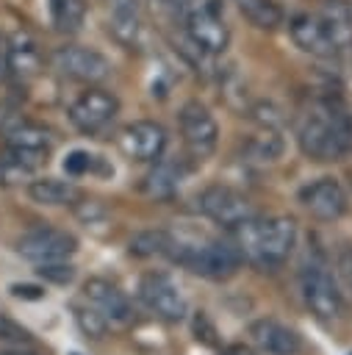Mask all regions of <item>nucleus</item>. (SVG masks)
I'll list each match as a JSON object with an SVG mask.
<instances>
[{"label":"nucleus","instance_id":"f257e3e1","mask_svg":"<svg viewBox=\"0 0 352 355\" xmlns=\"http://www.w3.org/2000/svg\"><path fill=\"white\" fill-rule=\"evenodd\" d=\"M233 233V241L241 250V255L263 269L280 266L297 244V222L291 216H249L241 225H236Z\"/></svg>","mask_w":352,"mask_h":355},{"label":"nucleus","instance_id":"f03ea898","mask_svg":"<svg viewBox=\"0 0 352 355\" xmlns=\"http://www.w3.org/2000/svg\"><path fill=\"white\" fill-rule=\"evenodd\" d=\"M299 147L316 161H341L352 153V122L330 108H313L299 125Z\"/></svg>","mask_w":352,"mask_h":355},{"label":"nucleus","instance_id":"7ed1b4c3","mask_svg":"<svg viewBox=\"0 0 352 355\" xmlns=\"http://www.w3.org/2000/svg\"><path fill=\"white\" fill-rule=\"evenodd\" d=\"M177 263L188 266L194 275H202L208 280H227L238 272L244 255L236 247V241H222V239H211L202 244H169V252Z\"/></svg>","mask_w":352,"mask_h":355},{"label":"nucleus","instance_id":"20e7f679","mask_svg":"<svg viewBox=\"0 0 352 355\" xmlns=\"http://www.w3.org/2000/svg\"><path fill=\"white\" fill-rule=\"evenodd\" d=\"M186 33L191 39V44L205 53V55H219L227 50L230 44V28L216 6V0H208V3H200L188 11L186 17Z\"/></svg>","mask_w":352,"mask_h":355},{"label":"nucleus","instance_id":"39448f33","mask_svg":"<svg viewBox=\"0 0 352 355\" xmlns=\"http://www.w3.org/2000/svg\"><path fill=\"white\" fill-rule=\"evenodd\" d=\"M50 64L58 75L78 80V83H89V86L103 83L111 75V61L103 53H97L91 47H80V44L58 47L50 55Z\"/></svg>","mask_w":352,"mask_h":355},{"label":"nucleus","instance_id":"423d86ee","mask_svg":"<svg viewBox=\"0 0 352 355\" xmlns=\"http://www.w3.org/2000/svg\"><path fill=\"white\" fill-rule=\"evenodd\" d=\"M180 133L186 141V150L191 153V158L202 161L216 150L219 141V125L211 116V111L200 103V100H188L180 108Z\"/></svg>","mask_w":352,"mask_h":355},{"label":"nucleus","instance_id":"0eeeda50","mask_svg":"<svg viewBox=\"0 0 352 355\" xmlns=\"http://www.w3.org/2000/svg\"><path fill=\"white\" fill-rule=\"evenodd\" d=\"M116 111H119V103H116V97L111 92H105V89H86L69 105V122L80 133L97 136V133H103L114 122Z\"/></svg>","mask_w":352,"mask_h":355},{"label":"nucleus","instance_id":"6e6552de","mask_svg":"<svg viewBox=\"0 0 352 355\" xmlns=\"http://www.w3.org/2000/svg\"><path fill=\"white\" fill-rule=\"evenodd\" d=\"M139 294H141L144 305L164 322H180L186 316V297H183L180 286L164 272L144 275L139 283Z\"/></svg>","mask_w":352,"mask_h":355},{"label":"nucleus","instance_id":"1a4fd4ad","mask_svg":"<svg viewBox=\"0 0 352 355\" xmlns=\"http://www.w3.org/2000/svg\"><path fill=\"white\" fill-rule=\"evenodd\" d=\"M200 211H202L205 216H211L216 225H225V227H236V225H241L244 219L255 216L249 200H247L244 194H238L236 189L222 186V183L208 186V189L200 194Z\"/></svg>","mask_w":352,"mask_h":355},{"label":"nucleus","instance_id":"9d476101","mask_svg":"<svg viewBox=\"0 0 352 355\" xmlns=\"http://www.w3.org/2000/svg\"><path fill=\"white\" fill-rule=\"evenodd\" d=\"M116 144L130 161H155L166 147V130L158 122L139 119L119 130Z\"/></svg>","mask_w":352,"mask_h":355},{"label":"nucleus","instance_id":"9b49d317","mask_svg":"<svg viewBox=\"0 0 352 355\" xmlns=\"http://www.w3.org/2000/svg\"><path fill=\"white\" fill-rule=\"evenodd\" d=\"M302 297H305V305L319 319H335L341 313V291L333 275L322 266L302 269Z\"/></svg>","mask_w":352,"mask_h":355},{"label":"nucleus","instance_id":"f8f14e48","mask_svg":"<svg viewBox=\"0 0 352 355\" xmlns=\"http://www.w3.org/2000/svg\"><path fill=\"white\" fill-rule=\"evenodd\" d=\"M299 202L308 208L310 216H316V219H322V222H335V219H341V216L346 214V205H349L346 191H344L341 183L333 180V178H319V180L302 186Z\"/></svg>","mask_w":352,"mask_h":355},{"label":"nucleus","instance_id":"ddd939ff","mask_svg":"<svg viewBox=\"0 0 352 355\" xmlns=\"http://www.w3.org/2000/svg\"><path fill=\"white\" fill-rule=\"evenodd\" d=\"M17 250L22 258L42 263V261H55V258H69L78 250V241L72 233L67 230H55V227H39L25 233L17 241Z\"/></svg>","mask_w":352,"mask_h":355},{"label":"nucleus","instance_id":"4468645a","mask_svg":"<svg viewBox=\"0 0 352 355\" xmlns=\"http://www.w3.org/2000/svg\"><path fill=\"white\" fill-rule=\"evenodd\" d=\"M83 294H86L89 305L108 322V327H127L130 324V319H133L130 302L114 283H108L103 277H91L83 286Z\"/></svg>","mask_w":352,"mask_h":355},{"label":"nucleus","instance_id":"2eb2a0df","mask_svg":"<svg viewBox=\"0 0 352 355\" xmlns=\"http://www.w3.org/2000/svg\"><path fill=\"white\" fill-rule=\"evenodd\" d=\"M249 336H252L255 347H258L261 352H266V355H297L299 347H302L299 336H297L291 327H285V324H280V322H274V319H261V322H255V324L249 327Z\"/></svg>","mask_w":352,"mask_h":355},{"label":"nucleus","instance_id":"dca6fc26","mask_svg":"<svg viewBox=\"0 0 352 355\" xmlns=\"http://www.w3.org/2000/svg\"><path fill=\"white\" fill-rule=\"evenodd\" d=\"M288 31H291V39L297 42V47L305 50V53H310V55L327 58V55L335 53V47L330 42V36H327L319 14H297L291 19Z\"/></svg>","mask_w":352,"mask_h":355},{"label":"nucleus","instance_id":"f3484780","mask_svg":"<svg viewBox=\"0 0 352 355\" xmlns=\"http://www.w3.org/2000/svg\"><path fill=\"white\" fill-rule=\"evenodd\" d=\"M108 31L125 47L139 44V39H141V14H139L136 0H108Z\"/></svg>","mask_w":352,"mask_h":355},{"label":"nucleus","instance_id":"a211bd4d","mask_svg":"<svg viewBox=\"0 0 352 355\" xmlns=\"http://www.w3.org/2000/svg\"><path fill=\"white\" fill-rule=\"evenodd\" d=\"M319 19H322L335 53L352 47V6L346 0H324Z\"/></svg>","mask_w":352,"mask_h":355},{"label":"nucleus","instance_id":"6ab92c4d","mask_svg":"<svg viewBox=\"0 0 352 355\" xmlns=\"http://www.w3.org/2000/svg\"><path fill=\"white\" fill-rule=\"evenodd\" d=\"M6 67H8L14 75H19V78H33V75L42 69L39 47H36L28 36L17 33V36L11 39L8 50H6Z\"/></svg>","mask_w":352,"mask_h":355},{"label":"nucleus","instance_id":"aec40b11","mask_svg":"<svg viewBox=\"0 0 352 355\" xmlns=\"http://www.w3.org/2000/svg\"><path fill=\"white\" fill-rule=\"evenodd\" d=\"M28 194L33 202L39 205H67L78 197V189L67 180H55V178H36L28 186Z\"/></svg>","mask_w":352,"mask_h":355},{"label":"nucleus","instance_id":"412c9836","mask_svg":"<svg viewBox=\"0 0 352 355\" xmlns=\"http://www.w3.org/2000/svg\"><path fill=\"white\" fill-rule=\"evenodd\" d=\"M47 14L58 33H78L86 19V3L83 0H47Z\"/></svg>","mask_w":352,"mask_h":355},{"label":"nucleus","instance_id":"4be33fe9","mask_svg":"<svg viewBox=\"0 0 352 355\" xmlns=\"http://www.w3.org/2000/svg\"><path fill=\"white\" fill-rule=\"evenodd\" d=\"M238 11L261 31H274L283 25V8L274 0H236Z\"/></svg>","mask_w":352,"mask_h":355},{"label":"nucleus","instance_id":"5701e85b","mask_svg":"<svg viewBox=\"0 0 352 355\" xmlns=\"http://www.w3.org/2000/svg\"><path fill=\"white\" fill-rule=\"evenodd\" d=\"M6 141H8V147H17V150H39V153H47L50 150L47 130H42L36 125H28V122L11 128L6 133Z\"/></svg>","mask_w":352,"mask_h":355},{"label":"nucleus","instance_id":"b1692460","mask_svg":"<svg viewBox=\"0 0 352 355\" xmlns=\"http://www.w3.org/2000/svg\"><path fill=\"white\" fill-rule=\"evenodd\" d=\"M177 186H180V169L175 164H158L144 180V191L150 197H169L177 191Z\"/></svg>","mask_w":352,"mask_h":355},{"label":"nucleus","instance_id":"393cba45","mask_svg":"<svg viewBox=\"0 0 352 355\" xmlns=\"http://www.w3.org/2000/svg\"><path fill=\"white\" fill-rule=\"evenodd\" d=\"M172 244V236L164 230H144L130 239V255L136 258H152V255H166Z\"/></svg>","mask_w":352,"mask_h":355},{"label":"nucleus","instance_id":"a878e982","mask_svg":"<svg viewBox=\"0 0 352 355\" xmlns=\"http://www.w3.org/2000/svg\"><path fill=\"white\" fill-rule=\"evenodd\" d=\"M36 275H39V277H44L47 283L67 286V283L75 277V266H72V263H67V258L42 261V263H36Z\"/></svg>","mask_w":352,"mask_h":355},{"label":"nucleus","instance_id":"bb28decb","mask_svg":"<svg viewBox=\"0 0 352 355\" xmlns=\"http://www.w3.org/2000/svg\"><path fill=\"white\" fill-rule=\"evenodd\" d=\"M249 153H252L255 161H274L283 153V141L277 139L274 130H266V133H261L258 139L249 141Z\"/></svg>","mask_w":352,"mask_h":355},{"label":"nucleus","instance_id":"cd10ccee","mask_svg":"<svg viewBox=\"0 0 352 355\" xmlns=\"http://www.w3.org/2000/svg\"><path fill=\"white\" fill-rule=\"evenodd\" d=\"M75 319H78V327H80L86 336H91V338H103L105 330H108V322H105L91 305L78 308V311H75Z\"/></svg>","mask_w":352,"mask_h":355},{"label":"nucleus","instance_id":"c85d7f7f","mask_svg":"<svg viewBox=\"0 0 352 355\" xmlns=\"http://www.w3.org/2000/svg\"><path fill=\"white\" fill-rule=\"evenodd\" d=\"M0 341L3 344H11V347H30L33 344V336L22 324H17L14 319H8V316L0 313Z\"/></svg>","mask_w":352,"mask_h":355},{"label":"nucleus","instance_id":"c756f323","mask_svg":"<svg viewBox=\"0 0 352 355\" xmlns=\"http://www.w3.org/2000/svg\"><path fill=\"white\" fill-rule=\"evenodd\" d=\"M91 166H94V155L86 150H72L64 161V169L69 175H86V172H91Z\"/></svg>","mask_w":352,"mask_h":355},{"label":"nucleus","instance_id":"7c9ffc66","mask_svg":"<svg viewBox=\"0 0 352 355\" xmlns=\"http://www.w3.org/2000/svg\"><path fill=\"white\" fill-rule=\"evenodd\" d=\"M194 333H197V338H200L202 344H208V347H216V344H219V341H216V327L208 322L205 313H197V316H194Z\"/></svg>","mask_w":352,"mask_h":355},{"label":"nucleus","instance_id":"2f4dec72","mask_svg":"<svg viewBox=\"0 0 352 355\" xmlns=\"http://www.w3.org/2000/svg\"><path fill=\"white\" fill-rule=\"evenodd\" d=\"M8 291L17 300H42L44 297V288L42 286H33V283H11Z\"/></svg>","mask_w":352,"mask_h":355},{"label":"nucleus","instance_id":"473e14b6","mask_svg":"<svg viewBox=\"0 0 352 355\" xmlns=\"http://www.w3.org/2000/svg\"><path fill=\"white\" fill-rule=\"evenodd\" d=\"M341 272H344L346 280L352 283V250H346V252L341 255Z\"/></svg>","mask_w":352,"mask_h":355},{"label":"nucleus","instance_id":"72a5a7b5","mask_svg":"<svg viewBox=\"0 0 352 355\" xmlns=\"http://www.w3.org/2000/svg\"><path fill=\"white\" fill-rule=\"evenodd\" d=\"M222 355H255L249 347H244V344H236V347H227Z\"/></svg>","mask_w":352,"mask_h":355},{"label":"nucleus","instance_id":"f704fd0d","mask_svg":"<svg viewBox=\"0 0 352 355\" xmlns=\"http://www.w3.org/2000/svg\"><path fill=\"white\" fill-rule=\"evenodd\" d=\"M0 355H39V352H33V349H28V347H14V349H6V352H0Z\"/></svg>","mask_w":352,"mask_h":355},{"label":"nucleus","instance_id":"c9c22d12","mask_svg":"<svg viewBox=\"0 0 352 355\" xmlns=\"http://www.w3.org/2000/svg\"><path fill=\"white\" fill-rule=\"evenodd\" d=\"M164 3H169V6H188L191 0H164Z\"/></svg>","mask_w":352,"mask_h":355},{"label":"nucleus","instance_id":"e433bc0d","mask_svg":"<svg viewBox=\"0 0 352 355\" xmlns=\"http://www.w3.org/2000/svg\"><path fill=\"white\" fill-rule=\"evenodd\" d=\"M3 69H8V67H6V53L0 55V75H3Z\"/></svg>","mask_w":352,"mask_h":355},{"label":"nucleus","instance_id":"4c0bfd02","mask_svg":"<svg viewBox=\"0 0 352 355\" xmlns=\"http://www.w3.org/2000/svg\"><path fill=\"white\" fill-rule=\"evenodd\" d=\"M69 355H80V352H69Z\"/></svg>","mask_w":352,"mask_h":355}]
</instances>
